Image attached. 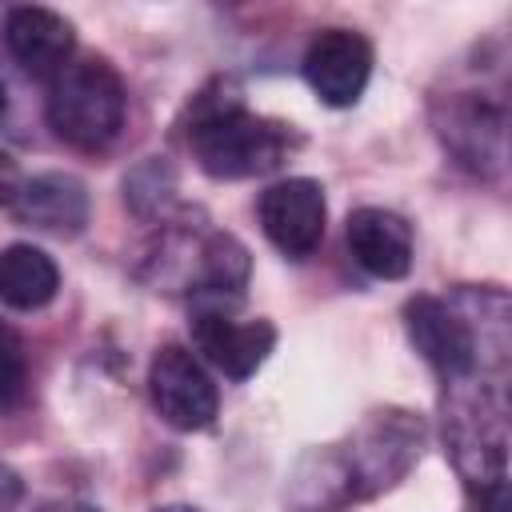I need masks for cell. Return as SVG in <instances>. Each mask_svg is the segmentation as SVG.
Masks as SVG:
<instances>
[{
  "label": "cell",
  "instance_id": "1",
  "mask_svg": "<svg viewBox=\"0 0 512 512\" xmlns=\"http://www.w3.org/2000/svg\"><path fill=\"white\" fill-rule=\"evenodd\" d=\"M188 144L196 164L216 180L264 176L288 156V132L276 120L252 116L232 80H216L192 104Z\"/></svg>",
  "mask_w": 512,
  "mask_h": 512
},
{
  "label": "cell",
  "instance_id": "2",
  "mask_svg": "<svg viewBox=\"0 0 512 512\" xmlns=\"http://www.w3.org/2000/svg\"><path fill=\"white\" fill-rule=\"evenodd\" d=\"M124 112H128V92L120 72L108 60L100 56L68 60L52 76L48 124L72 148H84V152L108 148L124 128Z\"/></svg>",
  "mask_w": 512,
  "mask_h": 512
},
{
  "label": "cell",
  "instance_id": "3",
  "mask_svg": "<svg viewBox=\"0 0 512 512\" xmlns=\"http://www.w3.org/2000/svg\"><path fill=\"white\" fill-rule=\"evenodd\" d=\"M420 440H424V428L408 412H376L352 436V448L336 460V480H328V484H340L336 504L372 496V492L388 488L396 476H404L408 464L420 456ZM328 484H320V488H328Z\"/></svg>",
  "mask_w": 512,
  "mask_h": 512
},
{
  "label": "cell",
  "instance_id": "4",
  "mask_svg": "<svg viewBox=\"0 0 512 512\" xmlns=\"http://www.w3.org/2000/svg\"><path fill=\"white\" fill-rule=\"evenodd\" d=\"M148 396H152V408L160 412V420L180 432L208 428L220 408L212 376L184 344L156 348V356L148 364Z\"/></svg>",
  "mask_w": 512,
  "mask_h": 512
},
{
  "label": "cell",
  "instance_id": "5",
  "mask_svg": "<svg viewBox=\"0 0 512 512\" xmlns=\"http://www.w3.org/2000/svg\"><path fill=\"white\" fill-rule=\"evenodd\" d=\"M404 328L408 340L416 344V352L444 376V380H464L476 368V332L464 320V312H456L448 300L440 296H412L404 304Z\"/></svg>",
  "mask_w": 512,
  "mask_h": 512
},
{
  "label": "cell",
  "instance_id": "6",
  "mask_svg": "<svg viewBox=\"0 0 512 512\" xmlns=\"http://www.w3.org/2000/svg\"><path fill=\"white\" fill-rule=\"evenodd\" d=\"M372 76V44L352 28H324L304 52V80L328 108H352Z\"/></svg>",
  "mask_w": 512,
  "mask_h": 512
},
{
  "label": "cell",
  "instance_id": "7",
  "mask_svg": "<svg viewBox=\"0 0 512 512\" xmlns=\"http://www.w3.org/2000/svg\"><path fill=\"white\" fill-rule=\"evenodd\" d=\"M324 188L308 176H288L260 196V224L264 236L292 260H304L320 248L324 240Z\"/></svg>",
  "mask_w": 512,
  "mask_h": 512
},
{
  "label": "cell",
  "instance_id": "8",
  "mask_svg": "<svg viewBox=\"0 0 512 512\" xmlns=\"http://www.w3.org/2000/svg\"><path fill=\"white\" fill-rule=\"evenodd\" d=\"M192 340L216 372H224L228 380H244L268 360L276 328L268 320H232L224 312H200L192 320Z\"/></svg>",
  "mask_w": 512,
  "mask_h": 512
},
{
  "label": "cell",
  "instance_id": "9",
  "mask_svg": "<svg viewBox=\"0 0 512 512\" xmlns=\"http://www.w3.org/2000/svg\"><path fill=\"white\" fill-rule=\"evenodd\" d=\"M4 44H8L12 60L24 72H32V76H56L72 60L76 32H72V24L60 12L24 4V8H12L8 12V20H4Z\"/></svg>",
  "mask_w": 512,
  "mask_h": 512
},
{
  "label": "cell",
  "instance_id": "10",
  "mask_svg": "<svg viewBox=\"0 0 512 512\" xmlns=\"http://www.w3.org/2000/svg\"><path fill=\"white\" fill-rule=\"evenodd\" d=\"M348 248L376 280H400L412 268V228L388 208H356L348 216Z\"/></svg>",
  "mask_w": 512,
  "mask_h": 512
},
{
  "label": "cell",
  "instance_id": "11",
  "mask_svg": "<svg viewBox=\"0 0 512 512\" xmlns=\"http://www.w3.org/2000/svg\"><path fill=\"white\" fill-rule=\"evenodd\" d=\"M12 212L40 232L76 236L88 224V192L68 172H44V176H32L20 184Z\"/></svg>",
  "mask_w": 512,
  "mask_h": 512
},
{
  "label": "cell",
  "instance_id": "12",
  "mask_svg": "<svg viewBox=\"0 0 512 512\" xmlns=\"http://www.w3.org/2000/svg\"><path fill=\"white\" fill-rule=\"evenodd\" d=\"M60 288L56 260L36 244H8L0 248V300L16 312L44 308Z\"/></svg>",
  "mask_w": 512,
  "mask_h": 512
},
{
  "label": "cell",
  "instance_id": "13",
  "mask_svg": "<svg viewBox=\"0 0 512 512\" xmlns=\"http://www.w3.org/2000/svg\"><path fill=\"white\" fill-rule=\"evenodd\" d=\"M24 380H28V364L20 336L8 324H0V408H12L24 396Z\"/></svg>",
  "mask_w": 512,
  "mask_h": 512
},
{
  "label": "cell",
  "instance_id": "14",
  "mask_svg": "<svg viewBox=\"0 0 512 512\" xmlns=\"http://www.w3.org/2000/svg\"><path fill=\"white\" fill-rule=\"evenodd\" d=\"M20 184H24V176H20L16 160L8 152H0V204L4 208H12V200L20 196Z\"/></svg>",
  "mask_w": 512,
  "mask_h": 512
},
{
  "label": "cell",
  "instance_id": "15",
  "mask_svg": "<svg viewBox=\"0 0 512 512\" xmlns=\"http://www.w3.org/2000/svg\"><path fill=\"white\" fill-rule=\"evenodd\" d=\"M24 496V484H20V476L8 468V464H0V512H8L16 500Z\"/></svg>",
  "mask_w": 512,
  "mask_h": 512
},
{
  "label": "cell",
  "instance_id": "16",
  "mask_svg": "<svg viewBox=\"0 0 512 512\" xmlns=\"http://www.w3.org/2000/svg\"><path fill=\"white\" fill-rule=\"evenodd\" d=\"M36 512H100V508L80 504V500H52V504H40Z\"/></svg>",
  "mask_w": 512,
  "mask_h": 512
},
{
  "label": "cell",
  "instance_id": "17",
  "mask_svg": "<svg viewBox=\"0 0 512 512\" xmlns=\"http://www.w3.org/2000/svg\"><path fill=\"white\" fill-rule=\"evenodd\" d=\"M156 512H200V508H192V504H164V508H156Z\"/></svg>",
  "mask_w": 512,
  "mask_h": 512
},
{
  "label": "cell",
  "instance_id": "18",
  "mask_svg": "<svg viewBox=\"0 0 512 512\" xmlns=\"http://www.w3.org/2000/svg\"><path fill=\"white\" fill-rule=\"evenodd\" d=\"M0 116H4V84H0Z\"/></svg>",
  "mask_w": 512,
  "mask_h": 512
}]
</instances>
